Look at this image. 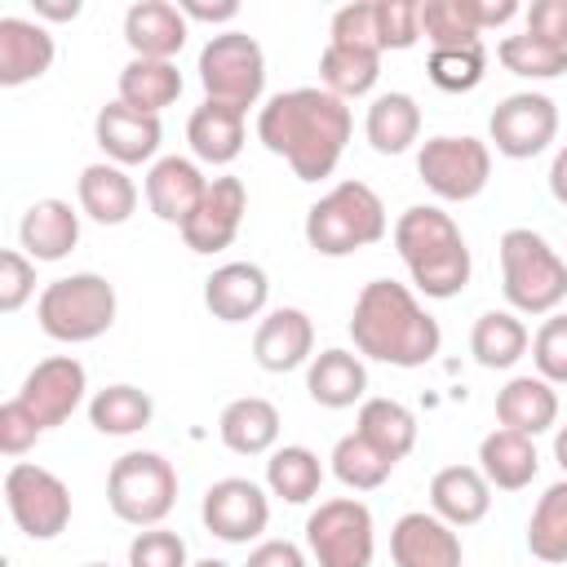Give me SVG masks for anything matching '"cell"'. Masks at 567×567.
<instances>
[{
    "mask_svg": "<svg viewBox=\"0 0 567 567\" xmlns=\"http://www.w3.org/2000/svg\"><path fill=\"white\" fill-rule=\"evenodd\" d=\"M350 106L328 89H288L257 111V137L270 155L288 159L297 182L332 177L350 142Z\"/></svg>",
    "mask_w": 567,
    "mask_h": 567,
    "instance_id": "6da1fadb",
    "label": "cell"
},
{
    "mask_svg": "<svg viewBox=\"0 0 567 567\" xmlns=\"http://www.w3.org/2000/svg\"><path fill=\"white\" fill-rule=\"evenodd\" d=\"M350 341L363 359H377L390 368H425L443 346V328L408 284L372 279L354 297Z\"/></svg>",
    "mask_w": 567,
    "mask_h": 567,
    "instance_id": "7a4b0ae2",
    "label": "cell"
},
{
    "mask_svg": "<svg viewBox=\"0 0 567 567\" xmlns=\"http://www.w3.org/2000/svg\"><path fill=\"white\" fill-rule=\"evenodd\" d=\"M394 248L416 284V292L447 301L470 284V244L461 235V226L452 221V213L434 208V204H412L399 213L394 221Z\"/></svg>",
    "mask_w": 567,
    "mask_h": 567,
    "instance_id": "3957f363",
    "label": "cell"
},
{
    "mask_svg": "<svg viewBox=\"0 0 567 567\" xmlns=\"http://www.w3.org/2000/svg\"><path fill=\"white\" fill-rule=\"evenodd\" d=\"M390 230L385 204L368 182H337L306 208V244L323 257H350L359 248L381 244Z\"/></svg>",
    "mask_w": 567,
    "mask_h": 567,
    "instance_id": "277c9868",
    "label": "cell"
},
{
    "mask_svg": "<svg viewBox=\"0 0 567 567\" xmlns=\"http://www.w3.org/2000/svg\"><path fill=\"white\" fill-rule=\"evenodd\" d=\"M501 292L514 315H554L563 306L567 261L540 230L509 226L501 235Z\"/></svg>",
    "mask_w": 567,
    "mask_h": 567,
    "instance_id": "5b68a950",
    "label": "cell"
},
{
    "mask_svg": "<svg viewBox=\"0 0 567 567\" xmlns=\"http://www.w3.org/2000/svg\"><path fill=\"white\" fill-rule=\"evenodd\" d=\"M115 284L106 275L80 270V275H62L53 284H44V292L35 297V319L40 332L62 341V346H84L97 341L102 332H111L115 323Z\"/></svg>",
    "mask_w": 567,
    "mask_h": 567,
    "instance_id": "8992f818",
    "label": "cell"
},
{
    "mask_svg": "<svg viewBox=\"0 0 567 567\" xmlns=\"http://www.w3.org/2000/svg\"><path fill=\"white\" fill-rule=\"evenodd\" d=\"M106 505L128 527H159L177 505V470L159 452H124L106 470Z\"/></svg>",
    "mask_w": 567,
    "mask_h": 567,
    "instance_id": "52a82bcc",
    "label": "cell"
},
{
    "mask_svg": "<svg viewBox=\"0 0 567 567\" xmlns=\"http://www.w3.org/2000/svg\"><path fill=\"white\" fill-rule=\"evenodd\" d=\"M199 84L208 102H226L235 111H248L266 93V53L248 31H221L208 35L199 49Z\"/></svg>",
    "mask_w": 567,
    "mask_h": 567,
    "instance_id": "ba28073f",
    "label": "cell"
},
{
    "mask_svg": "<svg viewBox=\"0 0 567 567\" xmlns=\"http://www.w3.org/2000/svg\"><path fill=\"white\" fill-rule=\"evenodd\" d=\"M306 549L315 567H372L377 554V527L372 509L354 496L319 501L306 518Z\"/></svg>",
    "mask_w": 567,
    "mask_h": 567,
    "instance_id": "9c48e42d",
    "label": "cell"
},
{
    "mask_svg": "<svg viewBox=\"0 0 567 567\" xmlns=\"http://www.w3.org/2000/svg\"><path fill=\"white\" fill-rule=\"evenodd\" d=\"M4 505H9V518L18 523V532L31 536V540H53L71 523V487L53 470L31 465V461L9 465Z\"/></svg>",
    "mask_w": 567,
    "mask_h": 567,
    "instance_id": "30bf717a",
    "label": "cell"
},
{
    "mask_svg": "<svg viewBox=\"0 0 567 567\" xmlns=\"http://www.w3.org/2000/svg\"><path fill=\"white\" fill-rule=\"evenodd\" d=\"M416 173L421 182L447 199V204H465L474 195H483L487 177H492V146L470 137V133H439L421 146L416 155Z\"/></svg>",
    "mask_w": 567,
    "mask_h": 567,
    "instance_id": "8fae6325",
    "label": "cell"
},
{
    "mask_svg": "<svg viewBox=\"0 0 567 567\" xmlns=\"http://www.w3.org/2000/svg\"><path fill=\"white\" fill-rule=\"evenodd\" d=\"M487 137L505 159H532L558 137V106L545 93H509L487 120Z\"/></svg>",
    "mask_w": 567,
    "mask_h": 567,
    "instance_id": "7c38bea8",
    "label": "cell"
},
{
    "mask_svg": "<svg viewBox=\"0 0 567 567\" xmlns=\"http://www.w3.org/2000/svg\"><path fill=\"white\" fill-rule=\"evenodd\" d=\"M204 527L226 545H248L270 523V496L252 478H217L199 505Z\"/></svg>",
    "mask_w": 567,
    "mask_h": 567,
    "instance_id": "4fadbf2b",
    "label": "cell"
},
{
    "mask_svg": "<svg viewBox=\"0 0 567 567\" xmlns=\"http://www.w3.org/2000/svg\"><path fill=\"white\" fill-rule=\"evenodd\" d=\"M244 213H248V186L230 173L221 177H208V190L199 199V208L190 213V221L182 226V239L190 252H221L235 244L239 226H244Z\"/></svg>",
    "mask_w": 567,
    "mask_h": 567,
    "instance_id": "5bb4252c",
    "label": "cell"
},
{
    "mask_svg": "<svg viewBox=\"0 0 567 567\" xmlns=\"http://www.w3.org/2000/svg\"><path fill=\"white\" fill-rule=\"evenodd\" d=\"M84 390H89L84 363L75 354H53V359H40L27 372L18 399L40 416L44 430H53V425H62V421L75 416V408L84 403Z\"/></svg>",
    "mask_w": 567,
    "mask_h": 567,
    "instance_id": "9a60e30c",
    "label": "cell"
},
{
    "mask_svg": "<svg viewBox=\"0 0 567 567\" xmlns=\"http://www.w3.org/2000/svg\"><path fill=\"white\" fill-rule=\"evenodd\" d=\"M93 137H97V146H102V155L111 164L128 168V164L155 159V151L164 142V124H159V115H146V111H137V106H128V102L115 97V102H106L97 111Z\"/></svg>",
    "mask_w": 567,
    "mask_h": 567,
    "instance_id": "2e32d148",
    "label": "cell"
},
{
    "mask_svg": "<svg viewBox=\"0 0 567 567\" xmlns=\"http://www.w3.org/2000/svg\"><path fill=\"white\" fill-rule=\"evenodd\" d=\"M390 558L394 567H461L465 549L452 523H443L434 509H412L390 527Z\"/></svg>",
    "mask_w": 567,
    "mask_h": 567,
    "instance_id": "e0dca14e",
    "label": "cell"
},
{
    "mask_svg": "<svg viewBox=\"0 0 567 567\" xmlns=\"http://www.w3.org/2000/svg\"><path fill=\"white\" fill-rule=\"evenodd\" d=\"M270 279L257 261H226L204 279V306L221 323H248L266 310Z\"/></svg>",
    "mask_w": 567,
    "mask_h": 567,
    "instance_id": "ac0fdd59",
    "label": "cell"
},
{
    "mask_svg": "<svg viewBox=\"0 0 567 567\" xmlns=\"http://www.w3.org/2000/svg\"><path fill=\"white\" fill-rule=\"evenodd\" d=\"M252 359L266 372H292L315 359V323L297 306L270 310L252 332Z\"/></svg>",
    "mask_w": 567,
    "mask_h": 567,
    "instance_id": "d6986e66",
    "label": "cell"
},
{
    "mask_svg": "<svg viewBox=\"0 0 567 567\" xmlns=\"http://www.w3.org/2000/svg\"><path fill=\"white\" fill-rule=\"evenodd\" d=\"M204 190H208V177H204L199 164L186 159V155H164V159H155L151 173H146V204H151V213H155L159 221L177 226V230H182V226L190 221V213L199 208Z\"/></svg>",
    "mask_w": 567,
    "mask_h": 567,
    "instance_id": "ffe728a7",
    "label": "cell"
},
{
    "mask_svg": "<svg viewBox=\"0 0 567 567\" xmlns=\"http://www.w3.org/2000/svg\"><path fill=\"white\" fill-rule=\"evenodd\" d=\"M190 35V22L177 4L168 0H137L128 4L124 13V40L133 49V58H159V62H173L182 53Z\"/></svg>",
    "mask_w": 567,
    "mask_h": 567,
    "instance_id": "44dd1931",
    "label": "cell"
},
{
    "mask_svg": "<svg viewBox=\"0 0 567 567\" xmlns=\"http://www.w3.org/2000/svg\"><path fill=\"white\" fill-rule=\"evenodd\" d=\"M53 35L31 22V18H18V13H4L0 18V84L4 89H18V84H31L40 80L49 66H53Z\"/></svg>",
    "mask_w": 567,
    "mask_h": 567,
    "instance_id": "7402d4cb",
    "label": "cell"
},
{
    "mask_svg": "<svg viewBox=\"0 0 567 567\" xmlns=\"http://www.w3.org/2000/svg\"><path fill=\"white\" fill-rule=\"evenodd\" d=\"M306 394L319 403V408H354L368 399V368H363V354L354 350H341V346H328L310 359L306 368Z\"/></svg>",
    "mask_w": 567,
    "mask_h": 567,
    "instance_id": "603a6c76",
    "label": "cell"
},
{
    "mask_svg": "<svg viewBox=\"0 0 567 567\" xmlns=\"http://www.w3.org/2000/svg\"><path fill=\"white\" fill-rule=\"evenodd\" d=\"M18 244L31 261H62L80 244V213L66 199H35L18 221Z\"/></svg>",
    "mask_w": 567,
    "mask_h": 567,
    "instance_id": "cb8c5ba5",
    "label": "cell"
},
{
    "mask_svg": "<svg viewBox=\"0 0 567 567\" xmlns=\"http://www.w3.org/2000/svg\"><path fill=\"white\" fill-rule=\"evenodd\" d=\"M430 509L452 527H474L492 509V483L478 465H443L430 478Z\"/></svg>",
    "mask_w": 567,
    "mask_h": 567,
    "instance_id": "d4e9b609",
    "label": "cell"
},
{
    "mask_svg": "<svg viewBox=\"0 0 567 567\" xmlns=\"http://www.w3.org/2000/svg\"><path fill=\"white\" fill-rule=\"evenodd\" d=\"M496 421L527 439L558 425V390L545 377H509L496 390Z\"/></svg>",
    "mask_w": 567,
    "mask_h": 567,
    "instance_id": "484cf974",
    "label": "cell"
},
{
    "mask_svg": "<svg viewBox=\"0 0 567 567\" xmlns=\"http://www.w3.org/2000/svg\"><path fill=\"white\" fill-rule=\"evenodd\" d=\"M75 199H80V213L93 217L97 226H124L137 208V186L120 164L102 159V164H89L80 173Z\"/></svg>",
    "mask_w": 567,
    "mask_h": 567,
    "instance_id": "4316f807",
    "label": "cell"
},
{
    "mask_svg": "<svg viewBox=\"0 0 567 567\" xmlns=\"http://www.w3.org/2000/svg\"><path fill=\"white\" fill-rule=\"evenodd\" d=\"M217 434L235 456H266L279 443V408L261 394L230 399L217 416Z\"/></svg>",
    "mask_w": 567,
    "mask_h": 567,
    "instance_id": "83f0119b",
    "label": "cell"
},
{
    "mask_svg": "<svg viewBox=\"0 0 567 567\" xmlns=\"http://www.w3.org/2000/svg\"><path fill=\"white\" fill-rule=\"evenodd\" d=\"M186 142H190V155L213 168L235 164L244 151V111L204 97V106H195L186 120Z\"/></svg>",
    "mask_w": 567,
    "mask_h": 567,
    "instance_id": "f1b7e54d",
    "label": "cell"
},
{
    "mask_svg": "<svg viewBox=\"0 0 567 567\" xmlns=\"http://www.w3.org/2000/svg\"><path fill=\"white\" fill-rule=\"evenodd\" d=\"M478 470H483V478H487L492 487H501V492H523V487L536 478L540 456H536V443H532L527 434L501 425V430L483 434V443H478Z\"/></svg>",
    "mask_w": 567,
    "mask_h": 567,
    "instance_id": "f546056e",
    "label": "cell"
},
{
    "mask_svg": "<svg viewBox=\"0 0 567 567\" xmlns=\"http://www.w3.org/2000/svg\"><path fill=\"white\" fill-rule=\"evenodd\" d=\"M527 346H532V337L514 310H483L470 328V354L478 368H492V372L514 368L527 354Z\"/></svg>",
    "mask_w": 567,
    "mask_h": 567,
    "instance_id": "4dcf8cb0",
    "label": "cell"
},
{
    "mask_svg": "<svg viewBox=\"0 0 567 567\" xmlns=\"http://www.w3.org/2000/svg\"><path fill=\"white\" fill-rule=\"evenodd\" d=\"M120 102L159 115L164 106H173L182 97V71L177 62H159V58H128L120 71Z\"/></svg>",
    "mask_w": 567,
    "mask_h": 567,
    "instance_id": "1f68e13d",
    "label": "cell"
},
{
    "mask_svg": "<svg viewBox=\"0 0 567 567\" xmlns=\"http://www.w3.org/2000/svg\"><path fill=\"white\" fill-rule=\"evenodd\" d=\"M363 133L377 155H403L421 137V106L412 93H381L368 106Z\"/></svg>",
    "mask_w": 567,
    "mask_h": 567,
    "instance_id": "d6a6232c",
    "label": "cell"
},
{
    "mask_svg": "<svg viewBox=\"0 0 567 567\" xmlns=\"http://www.w3.org/2000/svg\"><path fill=\"white\" fill-rule=\"evenodd\" d=\"M354 430H359L381 456H390L394 465L416 447V416H412V408L399 403V399H363Z\"/></svg>",
    "mask_w": 567,
    "mask_h": 567,
    "instance_id": "836d02e7",
    "label": "cell"
},
{
    "mask_svg": "<svg viewBox=\"0 0 567 567\" xmlns=\"http://www.w3.org/2000/svg\"><path fill=\"white\" fill-rule=\"evenodd\" d=\"M151 416H155L151 394L137 390V385H128V381L106 385V390H97V394L89 399V425H93L97 434H111V439H128V434L146 430Z\"/></svg>",
    "mask_w": 567,
    "mask_h": 567,
    "instance_id": "e575fe53",
    "label": "cell"
},
{
    "mask_svg": "<svg viewBox=\"0 0 567 567\" xmlns=\"http://www.w3.org/2000/svg\"><path fill=\"white\" fill-rule=\"evenodd\" d=\"M319 483H323V465L310 447L301 443H288V447H275L270 461H266V487L270 496L288 501V505H306L319 496Z\"/></svg>",
    "mask_w": 567,
    "mask_h": 567,
    "instance_id": "d590c367",
    "label": "cell"
},
{
    "mask_svg": "<svg viewBox=\"0 0 567 567\" xmlns=\"http://www.w3.org/2000/svg\"><path fill=\"white\" fill-rule=\"evenodd\" d=\"M319 80L341 102L346 97H363L381 80V53H363V49H346V44H323V53H319Z\"/></svg>",
    "mask_w": 567,
    "mask_h": 567,
    "instance_id": "8d00e7d4",
    "label": "cell"
},
{
    "mask_svg": "<svg viewBox=\"0 0 567 567\" xmlns=\"http://www.w3.org/2000/svg\"><path fill=\"white\" fill-rule=\"evenodd\" d=\"M527 549L532 558L558 567L567 563V478L563 483H549L527 518Z\"/></svg>",
    "mask_w": 567,
    "mask_h": 567,
    "instance_id": "74e56055",
    "label": "cell"
},
{
    "mask_svg": "<svg viewBox=\"0 0 567 567\" xmlns=\"http://www.w3.org/2000/svg\"><path fill=\"white\" fill-rule=\"evenodd\" d=\"M421 35L430 40V49L483 44V31H478L470 0H421Z\"/></svg>",
    "mask_w": 567,
    "mask_h": 567,
    "instance_id": "f35d334b",
    "label": "cell"
},
{
    "mask_svg": "<svg viewBox=\"0 0 567 567\" xmlns=\"http://www.w3.org/2000/svg\"><path fill=\"white\" fill-rule=\"evenodd\" d=\"M332 474L350 487V492H372L381 487L390 474H394V461L381 456L359 430L354 434H341L337 447H332Z\"/></svg>",
    "mask_w": 567,
    "mask_h": 567,
    "instance_id": "ab89813d",
    "label": "cell"
},
{
    "mask_svg": "<svg viewBox=\"0 0 567 567\" xmlns=\"http://www.w3.org/2000/svg\"><path fill=\"white\" fill-rule=\"evenodd\" d=\"M496 58H501V66L505 71H514V75H523V80H554V75H563L567 71V49H558V44H545V40H536V35H505L501 44H496Z\"/></svg>",
    "mask_w": 567,
    "mask_h": 567,
    "instance_id": "60d3db41",
    "label": "cell"
},
{
    "mask_svg": "<svg viewBox=\"0 0 567 567\" xmlns=\"http://www.w3.org/2000/svg\"><path fill=\"white\" fill-rule=\"evenodd\" d=\"M487 71V49L483 44H465V49H430L425 58V75L443 89V93H470L483 84Z\"/></svg>",
    "mask_w": 567,
    "mask_h": 567,
    "instance_id": "b9f144b4",
    "label": "cell"
},
{
    "mask_svg": "<svg viewBox=\"0 0 567 567\" xmlns=\"http://www.w3.org/2000/svg\"><path fill=\"white\" fill-rule=\"evenodd\" d=\"M328 44H346V49L381 53V31H377V0H354V4H341V9L332 13V27H328Z\"/></svg>",
    "mask_w": 567,
    "mask_h": 567,
    "instance_id": "7bdbcfd3",
    "label": "cell"
},
{
    "mask_svg": "<svg viewBox=\"0 0 567 567\" xmlns=\"http://www.w3.org/2000/svg\"><path fill=\"white\" fill-rule=\"evenodd\" d=\"M532 363L536 377H545L549 385H567V315H549L536 337H532Z\"/></svg>",
    "mask_w": 567,
    "mask_h": 567,
    "instance_id": "ee69618b",
    "label": "cell"
},
{
    "mask_svg": "<svg viewBox=\"0 0 567 567\" xmlns=\"http://www.w3.org/2000/svg\"><path fill=\"white\" fill-rule=\"evenodd\" d=\"M128 567H190L186 540L168 527H142L128 540Z\"/></svg>",
    "mask_w": 567,
    "mask_h": 567,
    "instance_id": "f6af8a7d",
    "label": "cell"
},
{
    "mask_svg": "<svg viewBox=\"0 0 567 567\" xmlns=\"http://www.w3.org/2000/svg\"><path fill=\"white\" fill-rule=\"evenodd\" d=\"M377 31L385 49H412L421 40V0H377Z\"/></svg>",
    "mask_w": 567,
    "mask_h": 567,
    "instance_id": "bcb514c9",
    "label": "cell"
},
{
    "mask_svg": "<svg viewBox=\"0 0 567 567\" xmlns=\"http://www.w3.org/2000/svg\"><path fill=\"white\" fill-rule=\"evenodd\" d=\"M35 297V261L22 248L0 252V310L13 315Z\"/></svg>",
    "mask_w": 567,
    "mask_h": 567,
    "instance_id": "7dc6e473",
    "label": "cell"
},
{
    "mask_svg": "<svg viewBox=\"0 0 567 567\" xmlns=\"http://www.w3.org/2000/svg\"><path fill=\"white\" fill-rule=\"evenodd\" d=\"M40 434H44L40 416H35L18 394H13L9 403H0V452H4V456L31 452V447L40 443Z\"/></svg>",
    "mask_w": 567,
    "mask_h": 567,
    "instance_id": "c3c4849f",
    "label": "cell"
},
{
    "mask_svg": "<svg viewBox=\"0 0 567 567\" xmlns=\"http://www.w3.org/2000/svg\"><path fill=\"white\" fill-rule=\"evenodd\" d=\"M527 35L567 49V0H536L527 9Z\"/></svg>",
    "mask_w": 567,
    "mask_h": 567,
    "instance_id": "681fc988",
    "label": "cell"
},
{
    "mask_svg": "<svg viewBox=\"0 0 567 567\" xmlns=\"http://www.w3.org/2000/svg\"><path fill=\"white\" fill-rule=\"evenodd\" d=\"M244 567H310V558L292 540H257L248 549V563Z\"/></svg>",
    "mask_w": 567,
    "mask_h": 567,
    "instance_id": "f907efd6",
    "label": "cell"
},
{
    "mask_svg": "<svg viewBox=\"0 0 567 567\" xmlns=\"http://www.w3.org/2000/svg\"><path fill=\"white\" fill-rule=\"evenodd\" d=\"M177 9L186 13V22H230V18H239V0H217V4L177 0Z\"/></svg>",
    "mask_w": 567,
    "mask_h": 567,
    "instance_id": "816d5d0a",
    "label": "cell"
},
{
    "mask_svg": "<svg viewBox=\"0 0 567 567\" xmlns=\"http://www.w3.org/2000/svg\"><path fill=\"white\" fill-rule=\"evenodd\" d=\"M470 4H474V18H478V31L501 27L518 13V0H470Z\"/></svg>",
    "mask_w": 567,
    "mask_h": 567,
    "instance_id": "f5cc1de1",
    "label": "cell"
},
{
    "mask_svg": "<svg viewBox=\"0 0 567 567\" xmlns=\"http://www.w3.org/2000/svg\"><path fill=\"white\" fill-rule=\"evenodd\" d=\"M35 18H49V22H71L80 18V0H31Z\"/></svg>",
    "mask_w": 567,
    "mask_h": 567,
    "instance_id": "db71d44e",
    "label": "cell"
},
{
    "mask_svg": "<svg viewBox=\"0 0 567 567\" xmlns=\"http://www.w3.org/2000/svg\"><path fill=\"white\" fill-rule=\"evenodd\" d=\"M549 195L567 208V146L554 155V164H549Z\"/></svg>",
    "mask_w": 567,
    "mask_h": 567,
    "instance_id": "11a10c76",
    "label": "cell"
},
{
    "mask_svg": "<svg viewBox=\"0 0 567 567\" xmlns=\"http://www.w3.org/2000/svg\"><path fill=\"white\" fill-rule=\"evenodd\" d=\"M554 461H558L563 474H567V425H558V434H554Z\"/></svg>",
    "mask_w": 567,
    "mask_h": 567,
    "instance_id": "9f6ffc18",
    "label": "cell"
},
{
    "mask_svg": "<svg viewBox=\"0 0 567 567\" xmlns=\"http://www.w3.org/2000/svg\"><path fill=\"white\" fill-rule=\"evenodd\" d=\"M190 567H230V563H221V558H199V563H190Z\"/></svg>",
    "mask_w": 567,
    "mask_h": 567,
    "instance_id": "6f0895ef",
    "label": "cell"
},
{
    "mask_svg": "<svg viewBox=\"0 0 567 567\" xmlns=\"http://www.w3.org/2000/svg\"><path fill=\"white\" fill-rule=\"evenodd\" d=\"M84 567H106V563H84Z\"/></svg>",
    "mask_w": 567,
    "mask_h": 567,
    "instance_id": "680465c9",
    "label": "cell"
}]
</instances>
